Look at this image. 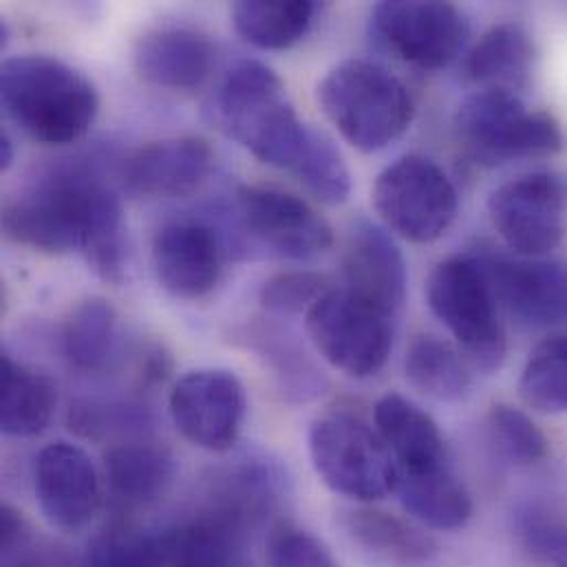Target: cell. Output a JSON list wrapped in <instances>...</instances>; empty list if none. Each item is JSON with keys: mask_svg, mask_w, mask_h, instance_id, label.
I'll use <instances>...</instances> for the list:
<instances>
[{"mask_svg": "<svg viewBox=\"0 0 567 567\" xmlns=\"http://www.w3.org/2000/svg\"><path fill=\"white\" fill-rule=\"evenodd\" d=\"M208 113L219 131L289 175L313 133L289 102L284 80L257 60H241L224 75Z\"/></svg>", "mask_w": 567, "mask_h": 567, "instance_id": "1", "label": "cell"}, {"mask_svg": "<svg viewBox=\"0 0 567 567\" xmlns=\"http://www.w3.org/2000/svg\"><path fill=\"white\" fill-rule=\"evenodd\" d=\"M0 102L7 117L40 144L78 142L95 122L100 97L71 64L42 55H11L0 66Z\"/></svg>", "mask_w": 567, "mask_h": 567, "instance_id": "2", "label": "cell"}, {"mask_svg": "<svg viewBox=\"0 0 567 567\" xmlns=\"http://www.w3.org/2000/svg\"><path fill=\"white\" fill-rule=\"evenodd\" d=\"M318 104L342 140L360 153L384 151L415 117L406 84L371 60L336 64L318 84Z\"/></svg>", "mask_w": 567, "mask_h": 567, "instance_id": "3", "label": "cell"}, {"mask_svg": "<svg viewBox=\"0 0 567 567\" xmlns=\"http://www.w3.org/2000/svg\"><path fill=\"white\" fill-rule=\"evenodd\" d=\"M455 137L462 153L482 168L553 157L566 144L550 113L528 109L522 95L482 89L460 104Z\"/></svg>", "mask_w": 567, "mask_h": 567, "instance_id": "4", "label": "cell"}, {"mask_svg": "<svg viewBox=\"0 0 567 567\" xmlns=\"http://www.w3.org/2000/svg\"><path fill=\"white\" fill-rule=\"evenodd\" d=\"M426 300L471 369L493 373L504 364L508 351L506 327L493 289L473 255L437 264L426 281Z\"/></svg>", "mask_w": 567, "mask_h": 567, "instance_id": "5", "label": "cell"}, {"mask_svg": "<svg viewBox=\"0 0 567 567\" xmlns=\"http://www.w3.org/2000/svg\"><path fill=\"white\" fill-rule=\"evenodd\" d=\"M316 475L336 495L360 504L384 499L395 488V462L378 429L349 411L316 417L307 435Z\"/></svg>", "mask_w": 567, "mask_h": 567, "instance_id": "6", "label": "cell"}, {"mask_svg": "<svg viewBox=\"0 0 567 567\" xmlns=\"http://www.w3.org/2000/svg\"><path fill=\"white\" fill-rule=\"evenodd\" d=\"M305 318L313 349L333 369L358 380L384 369L393 349L398 318L347 287L327 291Z\"/></svg>", "mask_w": 567, "mask_h": 567, "instance_id": "7", "label": "cell"}, {"mask_svg": "<svg viewBox=\"0 0 567 567\" xmlns=\"http://www.w3.org/2000/svg\"><path fill=\"white\" fill-rule=\"evenodd\" d=\"M384 228L411 244H433L453 226L460 197L433 159L404 155L386 166L371 190Z\"/></svg>", "mask_w": 567, "mask_h": 567, "instance_id": "8", "label": "cell"}, {"mask_svg": "<svg viewBox=\"0 0 567 567\" xmlns=\"http://www.w3.org/2000/svg\"><path fill=\"white\" fill-rule=\"evenodd\" d=\"M371 35L380 47L417 69L455 62L471 35L466 16L451 2L384 0L371 11Z\"/></svg>", "mask_w": 567, "mask_h": 567, "instance_id": "9", "label": "cell"}, {"mask_svg": "<svg viewBox=\"0 0 567 567\" xmlns=\"http://www.w3.org/2000/svg\"><path fill=\"white\" fill-rule=\"evenodd\" d=\"M89 179L86 173L58 175L7 202L2 208L4 237L44 255L80 252Z\"/></svg>", "mask_w": 567, "mask_h": 567, "instance_id": "10", "label": "cell"}, {"mask_svg": "<svg viewBox=\"0 0 567 567\" xmlns=\"http://www.w3.org/2000/svg\"><path fill=\"white\" fill-rule=\"evenodd\" d=\"M488 215L513 255L546 259L566 237L567 184L555 173L522 175L493 190Z\"/></svg>", "mask_w": 567, "mask_h": 567, "instance_id": "11", "label": "cell"}, {"mask_svg": "<svg viewBox=\"0 0 567 567\" xmlns=\"http://www.w3.org/2000/svg\"><path fill=\"white\" fill-rule=\"evenodd\" d=\"M246 409L244 382L228 369L188 371L168 398L171 420L182 437L210 453H226L237 444Z\"/></svg>", "mask_w": 567, "mask_h": 567, "instance_id": "12", "label": "cell"}, {"mask_svg": "<svg viewBox=\"0 0 567 567\" xmlns=\"http://www.w3.org/2000/svg\"><path fill=\"white\" fill-rule=\"evenodd\" d=\"M237 210L246 233L285 259L307 261L324 255L333 230L305 199L268 186H241Z\"/></svg>", "mask_w": 567, "mask_h": 567, "instance_id": "13", "label": "cell"}, {"mask_svg": "<svg viewBox=\"0 0 567 567\" xmlns=\"http://www.w3.org/2000/svg\"><path fill=\"white\" fill-rule=\"evenodd\" d=\"M473 257L484 270L499 311L517 324L539 329L566 316L567 275L559 264L493 250Z\"/></svg>", "mask_w": 567, "mask_h": 567, "instance_id": "14", "label": "cell"}, {"mask_svg": "<svg viewBox=\"0 0 567 567\" xmlns=\"http://www.w3.org/2000/svg\"><path fill=\"white\" fill-rule=\"evenodd\" d=\"M35 499L51 528H86L102 499L100 473L86 451L69 442L44 446L35 460Z\"/></svg>", "mask_w": 567, "mask_h": 567, "instance_id": "15", "label": "cell"}, {"mask_svg": "<svg viewBox=\"0 0 567 567\" xmlns=\"http://www.w3.org/2000/svg\"><path fill=\"white\" fill-rule=\"evenodd\" d=\"M215 153L204 137L184 135L146 144L120 166L122 188L133 197L173 199L195 193L213 173Z\"/></svg>", "mask_w": 567, "mask_h": 567, "instance_id": "16", "label": "cell"}, {"mask_svg": "<svg viewBox=\"0 0 567 567\" xmlns=\"http://www.w3.org/2000/svg\"><path fill=\"white\" fill-rule=\"evenodd\" d=\"M224 250L217 233L195 219L162 226L153 239V272L168 293L197 300L221 279Z\"/></svg>", "mask_w": 567, "mask_h": 567, "instance_id": "17", "label": "cell"}, {"mask_svg": "<svg viewBox=\"0 0 567 567\" xmlns=\"http://www.w3.org/2000/svg\"><path fill=\"white\" fill-rule=\"evenodd\" d=\"M344 287L398 318L406 302L409 268L402 250L384 226L369 219L351 224L344 257Z\"/></svg>", "mask_w": 567, "mask_h": 567, "instance_id": "18", "label": "cell"}, {"mask_svg": "<svg viewBox=\"0 0 567 567\" xmlns=\"http://www.w3.org/2000/svg\"><path fill=\"white\" fill-rule=\"evenodd\" d=\"M338 530L349 548L369 566L426 567L440 555V546L431 535L375 508L342 511L338 515Z\"/></svg>", "mask_w": 567, "mask_h": 567, "instance_id": "19", "label": "cell"}, {"mask_svg": "<svg viewBox=\"0 0 567 567\" xmlns=\"http://www.w3.org/2000/svg\"><path fill=\"white\" fill-rule=\"evenodd\" d=\"M213 40L188 27H162L144 33L135 47V69L153 86L195 91L213 73Z\"/></svg>", "mask_w": 567, "mask_h": 567, "instance_id": "20", "label": "cell"}, {"mask_svg": "<svg viewBox=\"0 0 567 567\" xmlns=\"http://www.w3.org/2000/svg\"><path fill=\"white\" fill-rule=\"evenodd\" d=\"M375 429L395 462V473H420L449 466V446L435 420L400 393H386L375 404Z\"/></svg>", "mask_w": 567, "mask_h": 567, "instance_id": "21", "label": "cell"}, {"mask_svg": "<svg viewBox=\"0 0 567 567\" xmlns=\"http://www.w3.org/2000/svg\"><path fill=\"white\" fill-rule=\"evenodd\" d=\"M102 473L113 504L142 508L166 495L177 466L164 444L153 440H126L106 451Z\"/></svg>", "mask_w": 567, "mask_h": 567, "instance_id": "22", "label": "cell"}, {"mask_svg": "<svg viewBox=\"0 0 567 567\" xmlns=\"http://www.w3.org/2000/svg\"><path fill=\"white\" fill-rule=\"evenodd\" d=\"M284 495V473L268 457H244L224 468L210 486V506L215 515L233 522L244 533L268 517Z\"/></svg>", "mask_w": 567, "mask_h": 567, "instance_id": "23", "label": "cell"}, {"mask_svg": "<svg viewBox=\"0 0 567 567\" xmlns=\"http://www.w3.org/2000/svg\"><path fill=\"white\" fill-rule=\"evenodd\" d=\"M537 64V47L517 22L488 29L468 51L466 73L482 91H506L522 95L530 86Z\"/></svg>", "mask_w": 567, "mask_h": 567, "instance_id": "24", "label": "cell"}, {"mask_svg": "<svg viewBox=\"0 0 567 567\" xmlns=\"http://www.w3.org/2000/svg\"><path fill=\"white\" fill-rule=\"evenodd\" d=\"M104 284L120 285L128 268V228L122 199L102 179L91 177L86 186V219L80 250Z\"/></svg>", "mask_w": 567, "mask_h": 567, "instance_id": "25", "label": "cell"}, {"mask_svg": "<svg viewBox=\"0 0 567 567\" xmlns=\"http://www.w3.org/2000/svg\"><path fill=\"white\" fill-rule=\"evenodd\" d=\"M402 508L431 530H460L473 517V499L453 466L420 473H398L395 488Z\"/></svg>", "mask_w": 567, "mask_h": 567, "instance_id": "26", "label": "cell"}, {"mask_svg": "<svg viewBox=\"0 0 567 567\" xmlns=\"http://www.w3.org/2000/svg\"><path fill=\"white\" fill-rule=\"evenodd\" d=\"M244 530L204 511L162 535L166 567H241Z\"/></svg>", "mask_w": 567, "mask_h": 567, "instance_id": "27", "label": "cell"}, {"mask_svg": "<svg viewBox=\"0 0 567 567\" xmlns=\"http://www.w3.org/2000/svg\"><path fill=\"white\" fill-rule=\"evenodd\" d=\"M58 393L44 373H38L9 353H2V398L0 429L9 437L40 435L55 411Z\"/></svg>", "mask_w": 567, "mask_h": 567, "instance_id": "28", "label": "cell"}, {"mask_svg": "<svg viewBox=\"0 0 567 567\" xmlns=\"http://www.w3.org/2000/svg\"><path fill=\"white\" fill-rule=\"evenodd\" d=\"M406 380L437 402H460L471 393V364L462 351L433 333H420L411 340L404 355Z\"/></svg>", "mask_w": 567, "mask_h": 567, "instance_id": "29", "label": "cell"}, {"mask_svg": "<svg viewBox=\"0 0 567 567\" xmlns=\"http://www.w3.org/2000/svg\"><path fill=\"white\" fill-rule=\"evenodd\" d=\"M311 0H239L230 16L237 33L268 51L289 49L300 42L316 18Z\"/></svg>", "mask_w": 567, "mask_h": 567, "instance_id": "30", "label": "cell"}, {"mask_svg": "<svg viewBox=\"0 0 567 567\" xmlns=\"http://www.w3.org/2000/svg\"><path fill=\"white\" fill-rule=\"evenodd\" d=\"M117 342V313L104 298L80 302L62 331V351L78 373H100L109 367Z\"/></svg>", "mask_w": 567, "mask_h": 567, "instance_id": "31", "label": "cell"}, {"mask_svg": "<svg viewBox=\"0 0 567 567\" xmlns=\"http://www.w3.org/2000/svg\"><path fill=\"white\" fill-rule=\"evenodd\" d=\"M519 395L542 413H567V336H550L535 347L522 371Z\"/></svg>", "mask_w": 567, "mask_h": 567, "instance_id": "32", "label": "cell"}, {"mask_svg": "<svg viewBox=\"0 0 567 567\" xmlns=\"http://www.w3.org/2000/svg\"><path fill=\"white\" fill-rule=\"evenodd\" d=\"M291 175L324 206H342L351 195L349 168L333 140L318 128H313L307 151Z\"/></svg>", "mask_w": 567, "mask_h": 567, "instance_id": "33", "label": "cell"}, {"mask_svg": "<svg viewBox=\"0 0 567 567\" xmlns=\"http://www.w3.org/2000/svg\"><path fill=\"white\" fill-rule=\"evenodd\" d=\"M84 567H166L162 537L135 524L115 522L93 537Z\"/></svg>", "mask_w": 567, "mask_h": 567, "instance_id": "34", "label": "cell"}, {"mask_svg": "<svg viewBox=\"0 0 567 567\" xmlns=\"http://www.w3.org/2000/svg\"><path fill=\"white\" fill-rule=\"evenodd\" d=\"M495 449L517 466H533L550 455L546 433L517 406L495 404L488 415Z\"/></svg>", "mask_w": 567, "mask_h": 567, "instance_id": "35", "label": "cell"}, {"mask_svg": "<svg viewBox=\"0 0 567 567\" xmlns=\"http://www.w3.org/2000/svg\"><path fill=\"white\" fill-rule=\"evenodd\" d=\"M2 567H64V555L47 539L38 537L31 524L13 506L4 504L0 513Z\"/></svg>", "mask_w": 567, "mask_h": 567, "instance_id": "36", "label": "cell"}, {"mask_svg": "<svg viewBox=\"0 0 567 567\" xmlns=\"http://www.w3.org/2000/svg\"><path fill=\"white\" fill-rule=\"evenodd\" d=\"M522 548L544 564H567V517L548 506H526L517 515Z\"/></svg>", "mask_w": 567, "mask_h": 567, "instance_id": "37", "label": "cell"}, {"mask_svg": "<svg viewBox=\"0 0 567 567\" xmlns=\"http://www.w3.org/2000/svg\"><path fill=\"white\" fill-rule=\"evenodd\" d=\"M333 289V284L316 272H285L261 287V305L279 316H296L307 311Z\"/></svg>", "mask_w": 567, "mask_h": 567, "instance_id": "38", "label": "cell"}, {"mask_svg": "<svg viewBox=\"0 0 567 567\" xmlns=\"http://www.w3.org/2000/svg\"><path fill=\"white\" fill-rule=\"evenodd\" d=\"M261 353H266V358L270 360V364L275 367L277 375L284 382V389L287 395L298 398V400H311L313 395L322 393V375L320 371L313 367V362L302 353L300 347H296L291 340L287 338H266L261 336Z\"/></svg>", "mask_w": 567, "mask_h": 567, "instance_id": "39", "label": "cell"}, {"mask_svg": "<svg viewBox=\"0 0 567 567\" xmlns=\"http://www.w3.org/2000/svg\"><path fill=\"white\" fill-rule=\"evenodd\" d=\"M268 567H340L331 550L311 533L281 522L268 537Z\"/></svg>", "mask_w": 567, "mask_h": 567, "instance_id": "40", "label": "cell"}, {"mask_svg": "<svg viewBox=\"0 0 567 567\" xmlns=\"http://www.w3.org/2000/svg\"><path fill=\"white\" fill-rule=\"evenodd\" d=\"M13 164V142L9 140L7 133H2L0 137V166L2 171H7Z\"/></svg>", "mask_w": 567, "mask_h": 567, "instance_id": "41", "label": "cell"}, {"mask_svg": "<svg viewBox=\"0 0 567 567\" xmlns=\"http://www.w3.org/2000/svg\"><path fill=\"white\" fill-rule=\"evenodd\" d=\"M559 567H567V564H564V566H559Z\"/></svg>", "mask_w": 567, "mask_h": 567, "instance_id": "42", "label": "cell"}]
</instances>
